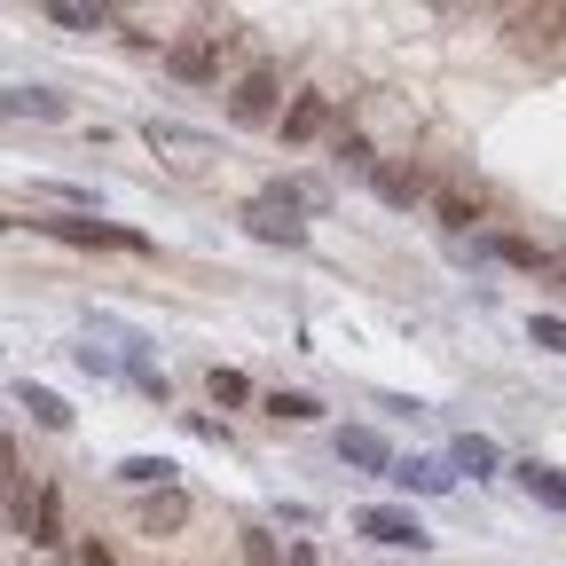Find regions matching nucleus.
Returning a JSON list of instances; mask_svg holds the SVG:
<instances>
[{
  "mask_svg": "<svg viewBox=\"0 0 566 566\" xmlns=\"http://www.w3.org/2000/svg\"><path fill=\"white\" fill-rule=\"evenodd\" d=\"M354 535H370V543H386V551H433L424 520L401 512V504H363V512H354Z\"/></svg>",
  "mask_w": 566,
  "mask_h": 566,
  "instance_id": "nucleus-1",
  "label": "nucleus"
},
{
  "mask_svg": "<svg viewBox=\"0 0 566 566\" xmlns=\"http://www.w3.org/2000/svg\"><path fill=\"white\" fill-rule=\"evenodd\" d=\"M166 71L181 87H212V80H221V32H181L166 48Z\"/></svg>",
  "mask_w": 566,
  "mask_h": 566,
  "instance_id": "nucleus-2",
  "label": "nucleus"
},
{
  "mask_svg": "<svg viewBox=\"0 0 566 566\" xmlns=\"http://www.w3.org/2000/svg\"><path fill=\"white\" fill-rule=\"evenodd\" d=\"M229 118H237V126H268V118H275V63H252L244 80H237Z\"/></svg>",
  "mask_w": 566,
  "mask_h": 566,
  "instance_id": "nucleus-3",
  "label": "nucleus"
},
{
  "mask_svg": "<svg viewBox=\"0 0 566 566\" xmlns=\"http://www.w3.org/2000/svg\"><path fill=\"white\" fill-rule=\"evenodd\" d=\"M244 229H252L260 244H283V252H300V244H307V221H292V205H268V197L244 205Z\"/></svg>",
  "mask_w": 566,
  "mask_h": 566,
  "instance_id": "nucleus-4",
  "label": "nucleus"
},
{
  "mask_svg": "<svg viewBox=\"0 0 566 566\" xmlns=\"http://www.w3.org/2000/svg\"><path fill=\"white\" fill-rule=\"evenodd\" d=\"M338 464H354V472H386L394 480V449H386V433H370V424H338Z\"/></svg>",
  "mask_w": 566,
  "mask_h": 566,
  "instance_id": "nucleus-5",
  "label": "nucleus"
},
{
  "mask_svg": "<svg viewBox=\"0 0 566 566\" xmlns=\"http://www.w3.org/2000/svg\"><path fill=\"white\" fill-rule=\"evenodd\" d=\"M63 244H111V252H150V237H134V229H111V221H32Z\"/></svg>",
  "mask_w": 566,
  "mask_h": 566,
  "instance_id": "nucleus-6",
  "label": "nucleus"
},
{
  "mask_svg": "<svg viewBox=\"0 0 566 566\" xmlns=\"http://www.w3.org/2000/svg\"><path fill=\"white\" fill-rule=\"evenodd\" d=\"M512 480H520V488L535 495V504H543V512H566V472H558V464H543V457H527V464H512Z\"/></svg>",
  "mask_w": 566,
  "mask_h": 566,
  "instance_id": "nucleus-7",
  "label": "nucleus"
},
{
  "mask_svg": "<svg viewBox=\"0 0 566 566\" xmlns=\"http://www.w3.org/2000/svg\"><path fill=\"white\" fill-rule=\"evenodd\" d=\"M394 480H401V488H417V495H449V488H457V472H449L441 457H401V464H394Z\"/></svg>",
  "mask_w": 566,
  "mask_h": 566,
  "instance_id": "nucleus-8",
  "label": "nucleus"
},
{
  "mask_svg": "<svg viewBox=\"0 0 566 566\" xmlns=\"http://www.w3.org/2000/svg\"><path fill=\"white\" fill-rule=\"evenodd\" d=\"M331 126V95H292V111H283V142H315Z\"/></svg>",
  "mask_w": 566,
  "mask_h": 566,
  "instance_id": "nucleus-9",
  "label": "nucleus"
},
{
  "mask_svg": "<svg viewBox=\"0 0 566 566\" xmlns=\"http://www.w3.org/2000/svg\"><path fill=\"white\" fill-rule=\"evenodd\" d=\"M9 394H17V409H32V417L48 424V433H71V409H63V394H48V386H32V378H17Z\"/></svg>",
  "mask_w": 566,
  "mask_h": 566,
  "instance_id": "nucleus-10",
  "label": "nucleus"
},
{
  "mask_svg": "<svg viewBox=\"0 0 566 566\" xmlns=\"http://www.w3.org/2000/svg\"><path fill=\"white\" fill-rule=\"evenodd\" d=\"M150 150H174V166H197V158H212V142H205V134H189V126L150 118Z\"/></svg>",
  "mask_w": 566,
  "mask_h": 566,
  "instance_id": "nucleus-11",
  "label": "nucleus"
},
{
  "mask_svg": "<svg viewBox=\"0 0 566 566\" xmlns=\"http://www.w3.org/2000/svg\"><path fill=\"white\" fill-rule=\"evenodd\" d=\"M370 189H378L394 212H409V205L424 197V174H417V166H378V174H370Z\"/></svg>",
  "mask_w": 566,
  "mask_h": 566,
  "instance_id": "nucleus-12",
  "label": "nucleus"
},
{
  "mask_svg": "<svg viewBox=\"0 0 566 566\" xmlns=\"http://www.w3.org/2000/svg\"><path fill=\"white\" fill-rule=\"evenodd\" d=\"M433 212H441V229H449V237H464V229L480 221V189H464V181H457V189H441V197H433Z\"/></svg>",
  "mask_w": 566,
  "mask_h": 566,
  "instance_id": "nucleus-13",
  "label": "nucleus"
},
{
  "mask_svg": "<svg viewBox=\"0 0 566 566\" xmlns=\"http://www.w3.org/2000/svg\"><path fill=\"white\" fill-rule=\"evenodd\" d=\"M260 409H268L275 424H315V417H323V401H315V394H300V386H275Z\"/></svg>",
  "mask_w": 566,
  "mask_h": 566,
  "instance_id": "nucleus-14",
  "label": "nucleus"
},
{
  "mask_svg": "<svg viewBox=\"0 0 566 566\" xmlns=\"http://www.w3.org/2000/svg\"><path fill=\"white\" fill-rule=\"evenodd\" d=\"M488 252H495V260H504V268H527V275H543V268H558V260H551V252H535L527 237H488Z\"/></svg>",
  "mask_w": 566,
  "mask_h": 566,
  "instance_id": "nucleus-15",
  "label": "nucleus"
},
{
  "mask_svg": "<svg viewBox=\"0 0 566 566\" xmlns=\"http://www.w3.org/2000/svg\"><path fill=\"white\" fill-rule=\"evenodd\" d=\"M40 17H48L55 32H103V24H111L103 9H80V0H48V9H40Z\"/></svg>",
  "mask_w": 566,
  "mask_h": 566,
  "instance_id": "nucleus-16",
  "label": "nucleus"
},
{
  "mask_svg": "<svg viewBox=\"0 0 566 566\" xmlns=\"http://www.w3.org/2000/svg\"><path fill=\"white\" fill-rule=\"evenodd\" d=\"M449 457H457V464H464L472 480H488L495 464H504V457H495V441H488V433H457V449H449Z\"/></svg>",
  "mask_w": 566,
  "mask_h": 566,
  "instance_id": "nucleus-17",
  "label": "nucleus"
},
{
  "mask_svg": "<svg viewBox=\"0 0 566 566\" xmlns=\"http://www.w3.org/2000/svg\"><path fill=\"white\" fill-rule=\"evenodd\" d=\"M189 520V495L181 488H166V495H150V512H142V527H150V535H174Z\"/></svg>",
  "mask_w": 566,
  "mask_h": 566,
  "instance_id": "nucleus-18",
  "label": "nucleus"
},
{
  "mask_svg": "<svg viewBox=\"0 0 566 566\" xmlns=\"http://www.w3.org/2000/svg\"><path fill=\"white\" fill-rule=\"evenodd\" d=\"M9 118H63V95H48V87H9Z\"/></svg>",
  "mask_w": 566,
  "mask_h": 566,
  "instance_id": "nucleus-19",
  "label": "nucleus"
},
{
  "mask_svg": "<svg viewBox=\"0 0 566 566\" xmlns=\"http://www.w3.org/2000/svg\"><path fill=\"white\" fill-rule=\"evenodd\" d=\"M118 480H126V488H158V495H166V488H174V464H166V457H126V464H118Z\"/></svg>",
  "mask_w": 566,
  "mask_h": 566,
  "instance_id": "nucleus-20",
  "label": "nucleus"
},
{
  "mask_svg": "<svg viewBox=\"0 0 566 566\" xmlns=\"http://www.w3.org/2000/svg\"><path fill=\"white\" fill-rule=\"evenodd\" d=\"M212 401L244 409V401H252V378H244V370H212Z\"/></svg>",
  "mask_w": 566,
  "mask_h": 566,
  "instance_id": "nucleus-21",
  "label": "nucleus"
},
{
  "mask_svg": "<svg viewBox=\"0 0 566 566\" xmlns=\"http://www.w3.org/2000/svg\"><path fill=\"white\" fill-rule=\"evenodd\" d=\"M338 158H346L354 174H378V150H370L363 134H346V126H338Z\"/></svg>",
  "mask_w": 566,
  "mask_h": 566,
  "instance_id": "nucleus-22",
  "label": "nucleus"
},
{
  "mask_svg": "<svg viewBox=\"0 0 566 566\" xmlns=\"http://www.w3.org/2000/svg\"><path fill=\"white\" fill-rule=\"evenodd\" d=\"M527 338H535L543 354H566V323H558V315H535V323H527Z\"/></svg>",
  "mask_w": 566,
  "mask_h": 566,
  "instance_id": "nucleus-23",
  "label": "nucleus"
},
{
  "mask_svg": "<svg viewBox=\"0 0 566 566\" xmlns=\"http://www.w3.org/2000/svg\"><path fill=\"white\" fill-rule=\"evenodd\" d=\"M244 566H283V558H275V535H260V527H244Z\"/></svg>",
  "mask_w": 566,
  "mask_h": 566,
  "instance_id": "nucleus-24",
  "label": "nucleus"
},
{
  "mask_svg": "<svg viewBox=\"0 0 566 566\" xmlns=\"http://www.w3.org/2000/svg\"><path fill=\"white\" fill-rule=\"evenodd\" d=\"M40 197H55V205H95V189H71V181H40Z\"/></svg>",
  "mask_w": 566,
  "mask_h": 566,
  "instance_id": "nucleus-25",
  "label": "nucleus"
},
{
  "mask_svg": "<svg viewBox=\"0 0 566 566\" xmlns=\"http://www.w3.org/2000/svg\"><path fill=\"white\" fill-rule=\"evenodd\" d=\"M80 566H111V551H103V543H87V551H80Z\"/></svg>",
  "mask_w": 566,
  "mask_h": 566,
  "instance_id": "nucleus-26",
  "label": "nucleus"
},
{
  "mask_svg": "<svg viewBox=\"0 0 566 566\" xmlns=\"http://www.w3.org/2000/svg\"><path fill=\"white\" fill-rule=\"evenodd\" d=\"M283 566H315V551H307V543H292V558H283Z\"/></svg>",
  "mask_w": 566,
  "mask_h": 566,
  "instance_id": "nucleus-27",
  "label": "nucleus"
},
{
  "mask_svg": "<svg viewBox=\"0 0 566 566\" xmlns=\"http://www.w3.org/2000/svg\"><path fill=\"white\" fill-rule=\"evenodd\" d=\"M551 275H558V292H566V260H558V268H551Z\"/></svg>",
  "mask_w": 566,
  "mask_h": 566,
  "instance_id": "nucleus-28",
  "label": "nucleus"
}]
</instances>
